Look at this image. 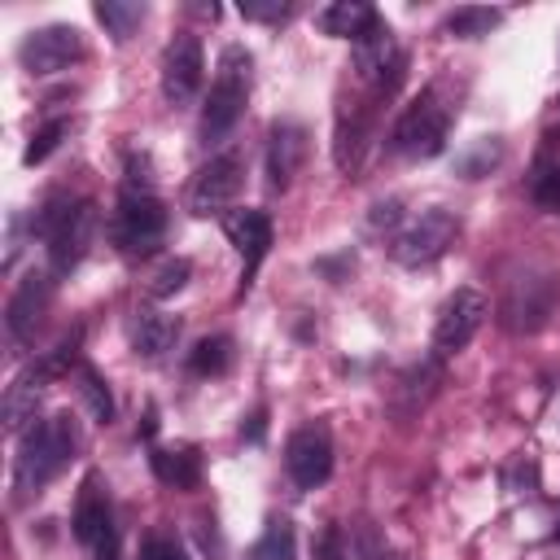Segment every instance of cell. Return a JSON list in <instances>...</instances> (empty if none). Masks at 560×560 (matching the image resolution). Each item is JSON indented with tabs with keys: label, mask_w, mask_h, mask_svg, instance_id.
Masks as SVG:
<instances>
[{
	"label": "cell",
	"mask_w": 560,
	"mask_h": 560,
	"mask_svg": "<svg viewBox=\"0 0 560 560\" xmlns=\"http://www.w3.org/2000/svg\"><path fill=\"white\" fill-rule=\"evenodd\" d=\"M74 206H79V201H70V197H48V201L39 206V214H35V223H31V228L48 241V236H52V232L74 214Z\"/></svg>",
	"instance_id": "1f68e13d"
},
{
	"label": "cell",
	"mask_w": 560,
	"mask_h": 560,
	"mask_svg": "<svg viewBox=\"0 0 560 560\" xmlns=\"http://www.w3.org/2000/svg\"><path fill=\"white\" fill-rule=\"evenodd\" d=\"M74 455V424L70 416H48V420H35L22 438V451H18V464H13V490L22 499L39 494Z\"/></svg>",
	"instance_id": "6da1fadb"
},
{
	"label": "cell",
	"mask_w": 560,
	"mask_h": 560,
	"mask_svg": "<svg viewBox=\"0 0 560 560\" xmlns=\"http://www.w3.org/2000/svg\"><path fill=\"white\" fill-rule=\"evenodd\" d=\"M44 376L35 372V363L9 385V394H4V429L9 433H22V429H31L35 424V411H39V394H44Z\"/></svg>",
	"instance_id": "ac0fdd59"
},
{
	"label": "cell",
	"mask_w": 560,
	"mask_h": 560,
	"mask_svg": "<svg viewBox=\"0 0 560 560\" xmlns=\"http://www.w3.org/2000/svg\"><path fill=\"white\" fill-rule=\"evenodd\" d=\"M241 13L245 18H254V22H280V18H289L293 13V4H241Z\"/></svg>",
	"instance_id": "e575fe53"
},
{
	"label": "cell",
	"mask_w": 560,
	"mask_h": 560,
	"mask_svg": "<svg viewBox=\"0 0 560 560\" xmlns=\"http://www.w3.org/2000/svg\"><path fill=\"white\" fill-rule=\"evenodd\" d=\"M302 162H306V127L293 118H280L267 136V184L276 192L289 188Z\"/></svg>",
	"instance_id": "e0dca14e"
},
{
	"label": "cell",
	"mask_w": 560,
	"mask_h": 560,
	"mask_svg": "<svg viewBox=\"0 0 560 560\" xmlns=\"http://www.w3.org/2000/svg\"><path fill=\"white\" fill-rule=\"evenodd\" d=\"M486 315H490V302H486V293L481 289H455L446 302H442V315H438V324H433V350L446 359V354H455V350H464L472 337H477V328L486 324Z\"/></svg>",
	"instance_id": "ba28073f"
},
{
	"label": "cell",
	"mask_w": 560,
	"mask_h": 560,
	"mask_svg": "<svg viewBox=\"0 0 560 560\" xmlns=\"http://www.w3.org/2000/svg\"><path fill=\"white\" fill-rule=\"evenodd\" d=\"M175 337H179V319H175V315L144 311V315L136 319V354H144V359L166 354V350L175 346Z\"/></svg>",
	"instance_id": "44dd1931"
},
{
	"label": "cell",
	"mask_w": 560,
	"mask_h": 560,
	"mask_svg": "<svg viewBox=\"0 0 560 560\" xmlns=\"http://www.w3.org/2000/svg\"><path fill=\"white\" fill-rule=\"evenodd\" d=\"M96 22L122 44V39H131V31L144 22V4H127V0H101L96 4Z\"/></svg>",
	"instance_id": "484cf974"
},
{
	"label": "cell",
	"mask_w": 560,
	"mask_h": 560,
	"mask_svg": "<svg viewBox=\"0 0 560 560\" xmlns=\"http://www.w3.org/2000/svg\"><path fill=\"white\" fill-rule=\"evenodd\" d=\"M499 22H503V9H486V4H459V9L446 18V31H451L455 39H481V35H490Z\"/></svg>",
	"instance_id": "603a6c76"
},
{
	"label": "cell",
	"mask_w": 560,
	"mask_h": 560,
	"mask_svg": "<svg viewBox=\"0 0 560 560\" xmlns=\"http://www.w3.org/2000/svg\"><path fill=\"white\" fill-rule=\"evenodd\" d=\"M455 96L446 92V83H429L407 109L402 118L394 122V136H389V149L402 153V158H433L442 153L446 144V127L455 118Z\"/></svg>",
	"instance_id": "7a4b0ae2"
},
{
	"label": "cell",
	"mask_w": 560,
	"mask_h": 560,
	"mask_svg": "<svg viewBox=\"0 0 560 560\" xmlns=\"http://www.w3.org/2000/svg\"><path fill=\"white\" fill-rule=\"evenodd\" d=\"M79 394H83V402H88V411L101 420V424H109L114 420V398H109V389H105V381L92 372V368H79Z\"/></svg>",
	"instance_id": "f1b7e54d"
},
{
	"label": "cell",
	"mask_w": 560,
	"mask_h": 560,
	"mask_svg": "<svg viewBox=\"0 0 560 560\" xmlns=\"http://www.w3.org/2000/svg\"><path fill=\"white\" fill-rule=\"evenodd\" d=\"M262 433H267V411L258 407V411L249 416V424H241V438H249V442H262Z\"/></svg>",
	"instance_id": "74e56055"
},
{
	"label": "cell",
	"mask_w": 560,
	"mask_h": 560,
	"mask_svg": "<svg viewBox=\"0 0 560 560\" xmlns=\"http://www.w3.org/2000/svg\"><path fill=\"white\" fill-rule=\"evenodd\" d=\"M223 232H228V241L241 249V258H245V271H241V293L249 289V280H254V271H258V262L267 258V249H271V219L262 214V210H228V219H223Z\"/></svg>",
	"instance_id": "2e32d148"
},
{
	"label": "cell",
	"mask_w": 560,
	"mask_h": 560,
	"mask_svg": "<svg viewBox=\"0 0 560 560\" xmlns=\"http://www.w3.org/2000/svg\"><path fill=\"white\" fill-rule=\"evenodd\" d=\"M241 179H245L241 153H219V158H210V162L192 175V184H188V192H184L188 214H201V219H206V214H223V210L236 201Z\"/></svg>",
	"instance_id": "52a82bcc"
},
{
	"label": "cell",
	"mask_w": 560,
	"mask_h": 560,
	"mask_svg": "<svg viewBox=\"0 0 560 560\" xmlns=\"http://www.w3.org/2000/svg\"><path fill=\"white\" fill-rule=\"evenodd\" d=\"M245 560H293V525L284 516H271L258 542L245 551Z\"/></svg>",
	"instance_id": "d4e9b609"
},
{
	"label": "cell",
	"mask_w": 560,
	"mask_h": 560,
	"mask_svg": "<svg viewBox=\"0 0 560 560\" xmlns=\"http://www.w3.org/2000/svg\"><path fill=\"white\" fill-rule=\"evenodd\" d=\"M556 298H560V276L551 267H525V276H512L503 284L499 319L508 332H534L556 311Z\"/></svg>",
	"instance_id": "277c9868"
},
{
	"label": "cell",
	"mask_w": 560,
	"mask_h": 560,
	"mask_svg": "<svg viewBox=\"0 0 560 560\" xmlns=\"http://www.w3.org/2000/svg\"><path fill=\"white\" fill-rule=\"evenodd\" d=\"M372 22H376V9L363 0H337V4L319 9V31L332 39H359Z\"/></svg>",
	"instance_id": "d6986e66"
},
{
	"label": "cell",
	"mask_w": 560,
	"mask_h": 560,
	"mask_svg": "<svg viewBox=\"0 0 560 560\" xmlns=\"http://www.w3.org/2000/svg\"><path fill=\"white\" fill-rule=\"evenodd\" d=\"M201 70H206L201 39L192 31H179L166 44V57H162V96L171 105H188L197 96V88H201Z\"/></svg>",
	"instance_id": "4fadbf2b"
},
{
	"label": "cell",
	"mask_w": 560,
	"mask_h": 560,
	"mask_svg": "<svg viewBox=\"0 0 560 560\" xmlns=\"http://www.w3.org/2000/svg\"><path fill=\"white\" fill-rule=\"evenodd\" d=\"M315 560H350L346 538H341V529H337V525H328V529L315 538Z\"/></svg>",
	"instance_id": "836d02e7"
},
{
	"label": "cell",
	"mask_w": 560,
	"mask_h": 560,
	"mask_svg": "<svg viewBox=\"0 0 560 560\" xmlns=\"http://www.w3.org/2000/svg\"><path fill=\"white\" fill-rule=\"evenodd\" d=\"M499 158H503V144H499L494 136H486V140H477V144L459 158V175H464V179H481V175H490V171L499 166Z\"/></svg>",
	"instance_id": "83f0119b"
},
{
	"label": "cell",
	"mask_w": 560,
	"mask_h": 560,
	"mask_svg": "<svg viewBox=\"0 0 560 560\" xmlns=\"http://www.w3.org/2000/svg\"><path fill=\"white\" fill-rule=\"evenodd\" d=\"M92 236H96V206H92V201H79L74 214L48 236V262H52V276L74 271V267L83 262Z\"/></svg>",
	"instance_id": "9a60e30c"
},
{
	"label": "cell",
	"mask_w": 560,
	"mask_h": 560,
	"mask_svg": "<svg viewBox=\"0 0 560 560\" xmlns=\"http://www.w3.org/2000/svg\"><path fill=\"white\" fill-rule=\"evenodd\" d=\"M354 70H359L363 83H372L385 96L398 88V79H402V48H398L394 31L381 18L354 39Z\"/></svg>",
	"instance_id": "9c48e42d"
},
{
	"label": "cell",
	"mask_w": 560,
	"mask_h": 560,
	"mask_svg": "<svg viewBox=\"0 0 560 560\" xmlns=\"http://www.w3.org/2000/svg\"><path fill=\"white\" fill-rule=\"evenodd\" d=\"M188 276H192L188 258H162L158 267H149V276H144V293H149L153 302L175 298V293L188 284Z\"/></svg>",
	"instance_id": "cb8c5ba5"
},
{
	"label": "cell",
	"mask_w": 560,
	"mask_h": 560,
	"mask_svg": "<svg viewBox=\"0 0 560 560\" xmlns=\"http://www.w3.org/2000/svg\"><path fill=\"white\" fill-rule=\"evenodd\" d=\"M363 149H368V114L359 105L341 109L337 114V140H332V158L341 171H354L363 162Z\"/></svg>",
	"instance_id": "ffe728a7"
},
{
	"label": "cell",
	"mask_w": 560,
	"mask_h": 560,
	"mask_svg": "<svg viewBox=\"0 0 560 560\" xmlns=\"http://www.w3.org/2000/svg\"><path fill=\"white\" fill-rule=\"evenodd\" d=\"M363 551H368V560H402V556H394L389 547H381L372 529H363Z\"/></svg>",
	"instance_id": "f35d334b"
},
{
	"label": "cell",
	"mask_w": 560,
	"mask_h": 560,
	"mask_svg": "<svg viewBox=\"0 0 560 560\" xmlns=\"http://www.w3.org/2000/svg\"><path fill=\"white\" fill-rule=\"evenodd\" d=\"M162 232H166V210L153 192H136V188H122L118 197V210H114V223H109V236L114 245L136 258V254H149L153 245H162Z\"/></svg>",
	"instance_id": "5b68a950"
},
{
	"label": "cell",
	"mask_w": 560,
	"mask_h": 560,
	"mask_svg": "<svg viewBox=\"0 0 560 560\" xmlns=\"http://www.w3.org/2000/svg\"><path fill=\"white\" fill-rule=\"evenodd\" d=\"M188 368L197 376H223L232 368V337H206V341H197L192 354H188Z\"/></svg>",
	"instance_id": "4316f807"
},
{
	"label": "cell",
	"mask_w": 560,
	"mask_h": 560,
	"mask_svg": "<svg viewBox=\"0 0 560 560\" xmlns=\"http://www.w3.org/2000/svg\"><path fill=\"white\" fill-rule=\"evenodd\" d=\"M66 131H70V122H66V118H52V122H44V127H39V131L31 136V144H26L22 162H26V166L44 162V158H48V153H52V149L61 144V136H66Z\"/></svg>",
	"instance_id": "4dcf8cb0"
},
{
	"label": "cell",
	"mask_w": 560,
	"mask_h": 560,
	"mask_svg": "<svg viewBox=\"0 0 560 560\" xmlns=\"http://www.w3.org/2000/svg\"><path fill=\"white\" fill-rule=\"evenodd\" d=\"M48 302H52V276L48 271H31L18 280L13 298H9V311H4V324H9V337L18 346H26L35 337V328L44 324L48 315Z\"/></svg>",
	"instance_id": "5bb4252c"
},
{
	"label": "cell",
	"mask_w": 560,
	"mask_h": 560,
	"mask_svg": "<svg viewBox=\"0 0 560 560\" xmlns=\"http://www.w3.org/2000/svg\"><path fill=\"white\" fill-rule=\"evenodd\" d=\"M74 538L88 547L92 560H118V534H114L109 494L101 490L96 477H88L83 490H79V503H74Z\"/></svg>",
	"instance_id": "30bf717a"
},
{
	"label": "cell",
	"mask_w": 560,
	"mask_h": 560,
	"mask_svg": "<svg viewBox=\"0 0 560 560\" xmlns=\"http://www.w3.org/2000/svg\"><path fill=\"white\" fill-rule=\"evenodd\" d=\"M455 236H459L455 214H446V210H424L420 219H411L407 228L394 232L389 254H394V262H402V267H429V262H438V258L455 245Z\"/></svg>",
	"instance_id": "8992f818"
},
{
	"label": "cell",
	"mask_w": 560,
	"mask_h": 560,
	"mask_svg": "<svg viewBox=\"0 0 560 560\" xmlns=\"http://www.w3.org/2000/svg\"><path fill=\"white\" fill-rule=\"evenodd\" d=\"M74 354H79V332H70V337H61L39 363H35V372L44 376V381H57V376H66L70 372V363H74Z\"/></svg>",
	"instance_id": "f546056e"
},
{
	"label": "cell",
	"mask_w": 560,
	"mask_h": 560,
	"mask_svg": "<svg viewBox=\"0 0 560 560\" xmlns=\"http://www.w3.org/2000/svg\"><path fill=\"white\" fill-rule=\"evenodd\" d=\"M529 192H534V201H538L542 210H560V162H556V166H538Z\"/></svg>",
	"instance_id": "d6a6232c"
},
{
	"label": "cell",
	"mask_w": 560,
	"mask_h": 560,
	"mask_svg": "<svg viewBox=\"0 0 560 560\" xmlns=\"http://www.w3.org/2000/svg\"><path fill=\"white\" fill-rule=\"evenodd\" d=\"M153 472H158V481H166L175 490H197L201 459L192 451H153Z\"/></svg>",
	"instance_id": "7402d4cb"
},
{
	"label": "cell",
	"mask_w": 560,
	"mask_h": 560,
	"mask_svg": "<svg viewBox=\"0 0 560 560\" xmlns=\"http://www.w3.org/2000/svg\"><path fill=\"white\" fill-rule=\"evenodd\" d=\"M556 538H560V529H556Z\"/></svg>",
	"instance_id": "ab89813d"
},
{
	"label": "cell",
	"mask_w": 560,
	"mask_h": 560,
	"mask_svg": "<svg viewBox=\"0 0 560 560\" xmlns=\"http://www.w3.org/2000/svg\"><path fill=\"white\" fill-rule=\"evenodd\" d=\"M144 560H188V551L175 542V538H153L144 547Z\"/></svg>",
	"instance_id": "d590c367"
},
{
	"label": "cell",
	"mask_w": 560,
	"mask_h": 560,
	"mask_svg": "<svg viewBox=\"0 0 560 560\" xmlns=\"http://www.w3.org/2000/svg\"><path fill=\"white\" fill-rule=\"evenodd\" d=\"M79 57H83V31L70 26V22L39 26V31H31V35L22 39V48H18V61H22V70H31V74H57V70H66V66L79 61Z\"/></svg>",
	"instance_id": "8fae6325"
},
{
	"label": "cell",
	"mask_w": 560,
	"mask_h": 560,
	"mask_svg": "<svg viewBox=\"0 0 560 560\" xmlns=\"http://www.w3.org/2000/svg\"><path fill=\"white\" fill-rule=\"evenodd\" d=\"M394 223H398V201H381V206L372 210V228H376V232H381V228L389 232Z\"/></svg>",
	"instance_id": "8d00e7d4"
},
{
	"label": "cell",
	"mask_w": 560,
	"mask_h": 560,
	"mask_svg": "<svg viewBox=\"0 0 560 560\" xmlns=\"http://www.w3.org/2000/svg\"><path fill=\"white\" fill-rule=\"evenodd\" d=\"M245 101H249V52L241 44H228L219 57V74L210 83L206 109H201V140L219 144L241 122Z\"/></svg>",
	"instance_id": "3957f363"
},
{
	"label": "cell",
	"mask_w": 560,
	"mask_h": 560,
	"mask_svg": "<svg viewBox=\"0 0 560 560\" xmlns=\"http://www.w3.org/2000/svg\"><path fill=\"white\" fill-rule=\"evenodd\" d=\"M284 468L298 490H315L332 472V433L324 424H302L284 442Z\"/></svg>",
	"instance_id": "7c38bea8"
}]
</instances>
